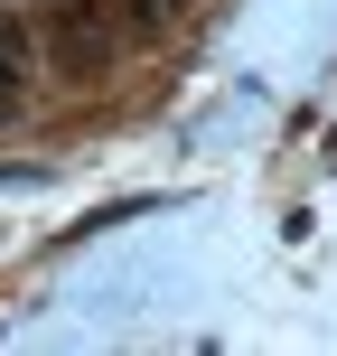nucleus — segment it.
<instances>
[{
  "label": "nucleus",
  "mask_w": 337,
  "mask_h": 356,
  "mask_svg": "<svg viewBox=\"0 0 337 356\" xmlns=\"http://www.w3.org/2000/svg\"><path fill=\"white\" fill-rule=\"evenodd\" d=\"M104 56H113L104 10H94V0H66V19H56V66L66 75H104Z\"/></svg>",
  "instance_id": "1"
},
{
  "label": "nucleus",
  "mask_w": 337,
  "mask_h": 356,
  "mask_svg": "<svg viewBox=\"0 0 337 356\" xmlns=\"http://www.w3.org/2000/svg\"><path fill=\"white\" fill-rule=\"evenodd\" d=\"M169 10H188V0H131V19H141V29H160Z\"/></svg>",
  "instance_id": "3"
},
{
  "label": "nucleus",
  "mask_w": 337,
  "mask_h": 356,
  "mask_svg": "<svg viewBox=\"0 0 337 356\" xmlns=\"http://www.w3.org/2000/svg\"><path fill=\"white\" fill-rule=\"evenodd\" d=\"M19 104H28V29L0 10V122H10Z\"/></svg>",
  "instance_id": "2"
}]
</instances>
